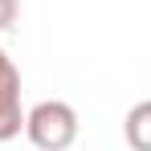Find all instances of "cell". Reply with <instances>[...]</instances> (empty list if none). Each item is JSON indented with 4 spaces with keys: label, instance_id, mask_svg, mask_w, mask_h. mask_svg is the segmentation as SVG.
<instances>
[{
    "label": "cell",
    "instance_id": "cell-4",
    "mask_svg": "<svg viewBox=\"0 0 151 151\" xmlns=\"http://www.w3.org/2000/svg\"><path fill=\"white\" fill-rule=\"evenodd\" d=\"M17 12H21V0H0V33L17 25Z\"/></svg>",
    "mask_w": 151,
    "mask_h": 151
},
{
    "label": "cell",
    "instance_id": "cell-2",
    "mask_svg": "<svg viewBox=\"0 0 151 151\" xmlns=\"http://www.w3.org/2000/svg\"><path fill=\"white\" fill-rule=\"evenodd\" d=\"M25 127V110H21V70L12 65V57L0 49V143L17 139Z\"/></svg>",
    "mask_w": 151,
    "mask_h": 151
},
{
    "label": "cell",
    "instance_id": "cell-3",
    "mask_svg": "<svg viewBox=\"0 0 151 151\" xmlns=\"http://www.w3.org/2000/svg\"><path fill=\"white\" fill-rule=\"evenodd\" d=\"M123 131H127V147L131 151H151V102L131 106Z\"/></svg>",
    "mask_w": 151,
    "mask_h": 151
},
{
    "label": "cell",
    "instance_id": "cell-1",
    "mask_svg": "<svg viewBox=\"0 0 151 151\" xmlns=\"http://www.w3.org/2000/svg\"><path fill=\"white\" fill-rule=\"evenodd\" d=\"M25 135L37 151H70L78 143V114L70 102H37L25 114Z\"/></svg>",
    "mask_w": 151,
    "mask_h": 151
}]
</instances>
